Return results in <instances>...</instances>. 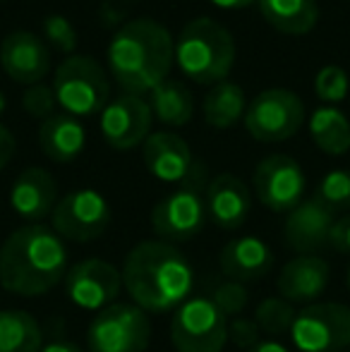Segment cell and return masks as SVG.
Listing matches in <instances>:
<instances>
[{
    "label": "cell",
    "mask_w": 350,
    "mask_h": 352,
    "mask_svg": "<svg viewBox=\"0 0 350 352\" xmlns=\"http://www.w3.org/2000/svg\"><path fill=\"white\" fill-rule=\"evenodd\" d=\"M122 287L132 305L146 314L173 311L195 290V266L177 245L144 240L135 245L122 261Z\"/></svg>",
    "instance_id": "cell-1"
},
{
    "label": "cell",
    "mask_w": 350,
    "mask_h": 352,
    "mask_svg": "<svg viewBox=\"0 0 350 352\" xmlns=\"http://www.w3.org/2000/svg\"><path fill=\"white\" fill-rule=\"evenodd\" d=\"M67 276L65 240L43 223H27L0 247V285L22 297L51 292Z\"/></svg>",
    "instance_id": "cell-2"
},
{
    "label": "cell",
    "mask_w": 350,
    "mask_h": 352,
    "mask_svg": "<svg viewBox=\"0 0 350 352\" xmlns=\"http://www.w3.org/2000/svg\"><path fill=\"white\" fill-rule=\"evenodd\" d=\"M106 58L108 70L122 91L146 96L173 70L175 41L156 19L137 17L113 34Z\"/></svg>",
    "instance_id": "cell-3"
},
{
    "label": "cell",
    "mask_w": 350,
    "mask_h": 352,
    "mask_svg": "<svg viewBox=\"0 0 350 352\" xmlns=\"http://www.w3.org/2000/svg\"><path fill=\"white\" fill-rule=\"evenodd\" d=\"M175 65L197 84L226 82L235 65L233 34L211 17L192 19L177 34Z\"/></svg>",
    "instance_id": "cell-4"
},
{
    "label": "cell",
    "mask_w": 350,
    "mask_h": 352,
    "mask_svg": "<svg viewBox=\"0 0 350 352\" xmlns=\"http://www.w3.org/2000/svg\"><path fill=\"white\" fill-rule=\"evenodd\" d=\"M53 94L67 116L89 118L106 108L111 96V84L94 58L70 56L58 65L53 74Z\"/></svg>",
    "instance_id": "cell-5"
},
{
    "label": "cell",
    "mask_w": 350,
    "mask_h": 352,
    "mask_svg": "<svg viewBox=\"0 0 350 352\" xmlns=\"http://www.w3.org/2000/svg\"><path fill=\"white\" fill-rule=\"evenodd\" d=\"M149 340V316L132 302H113L96 311L87 329L89 352H146Z\"/></svg>",
    "instance_id": "cell-6"
},
{
    "label": "cell",
    "mask_w": 350,
    "mask_h": 352,
    "mask_svg": "<svg viewBox=\"0 0 350 352\" xmlns=\"http://www.w3.org/2000/svg\"><path fill=\"white\" fill-rule=\"evenodd\" d=\"M243 122L252 140L264 144L285 142L305 125V103L290 89H264L248 103Z\"/></svg>",
    "instance_id": "cell-7"
},
{
    "label": "cell",
    "mask_w": 350,
    "mask_h": 352,
    "mask_svg": "<svg viewBox=\"0 0 350 352\" xmlns=\"http://www.w3.org/2000/svg\"><path fill=\"white\" fill-rule=\"evenodd\" d=\"M171 343L177 352H223L228 343V319L211 297L195 295L175 309Z\"/></svg>",
    "instance_id": "cell-8"
},
{
    "label": "cell",
    "mask_w": 350,
    "mask_h": 352,
    "mask_svg": "<svg viewBox=\"0 0 350 352\" xmlns=\"http://www.w3.org/2000/svg\"><path fill=\"white\" fill-rule=\"evenodd\" d=\"M290 343L298 352H346L350 348V307L314 302L298 309L290 326Z\"/></svg>",
    "instance_id": "cell-9"
},
{
    "label": "cell",
    "mask_w": 350,
    "mask_h": 352,
    "mask_svg": "<svg viewBox=\"0 0 350 352\" xmlns=\"http://www.w3.org/2000/svg\"><path fill=\"white\" fill-rule=\"evenodd\" d=\"M111 223V204L91 187L72 190L61 197L51 213V228L70 242H94Z\"/></svg>",
    "instance_id": "cell-10"
},
{
    "label": "cell",
    "mask_w": 350,
    "mask_h": 352,
    "mask_svg": "<svg viewBox=\"0 0 350 352\" xmlns=\"http://www.w3.org/2000/svg\"><path fill=\"white\" fill-rule=\"evenodd\" d=\"M199 185L201 182L180 185L151 209V230L161 242H168V245L190 242L201 232L206 221V206Z\"/></svg>",
    "instance_id": "cell-11"
},
{
    "label": "cell",
    "mask_w": 350,
    "mask_h": 352,
    "mask_svg": "<svg viewBox=\"0 0 350 352\" xmlns=\"http://www.w3.org/2000/svg\"><path fill=\"white\" fill-rule=\"evenodd\" d=\"M252 187L262 206L276 213H288L305 199L307 177L293 156L271 153L254 168Z\"/></svg>",
    "instance_id": "cell-12"
},
{
    "label": "cell",
    "mask_w": 350,
    "mask_h": 352,
    "mask_svg": "<svg viewBox=\"0 0 350 352\" xmlns=\"http://www.w3.org/2000/svg\"><path fill=\"white\" fill-rule=\"evenodd\" d=\"M142 158L149 175L168 185L201 182L204 177V168L195 161L190 144L175 132H151L142 144Z\"/></svg>",
    "instance_id": "cell-13"
},
{
    "label": "cell",
    "mask_w": 350,
    "mask_h": 352,
    "mask_svg": "<svg viewBox=\"0 0 350 352\" xmlns=\"http://www.w3.org/2000/svg\"><path fill=\"white\" fill-rule=\"evenodd\" d=\"M151 122H154V116L144 96L120 94L106 103L98 127L108 146L116 151H130L146 142V137L151 135Z\"/></svg>",
    "instance_id": "cell-14"
},
{
    "label": "cell",
    "mask_w": 350,
    "mask_h": 352,
    "mask_svg": "<svg viewBox=\"0 0 350 352\" xmlns=\"http://www.w3.org/2000/svg\"><path fill=\"white\" fill-rule=\"evenodd\" d=\"M65 295L77 309L101 311L118 300L122 290V274L103 259H85L65 276Z\"/></svg>",
    "instance_id": "cell-15"
},
{
    "label": "cell",
    "mask_w": 350,
    "mask_h": 352,
    "mask_svg": "<svg viewBox=\"0 0 350 352\" xmlns=\"http://www.w3.org/2000/svg\"><path fill=\"white\" fill-rule=\"evenodd\" d=\"M0 67L12 82L34 87L51 70V53L39 34L29 29L10 32L0 43Z\"/></svg>",
    "instance_id": "cell-16"
},
{
    "label": "cell",
    "mask_w": 350,
    "mask_h": 352,
    "mask_svg": "<svg viewBox=\"0 0 350 352\" xmlns=\"http://www.w3.org/2000/svg\"><path fill=\"white\" fill-rule=\"evenodd\" d=\"M331 283V266L317 254H298L281 269L276 278L278 297L290 305H314Z\"/></svg>",
    "instance_id": "cell-17"
},
{
    "label": "cell",
    "mask_w": 350,
    "mask_h": 352,
    "mask_svg": "<svg viewBox=\"0 0 350 352\" xmlns=\"http://www.w3.org/2000/svg\"><path fill=\"white\" fill-rule=\"evenodd\" d=\"M336 213H331L317 199H303L288 211L283 223V242L298 254H314L329 245Z\"/></svg>",
    "instance_id": "cell-18"
},
{
    "label": "cell",
    "mask_w": 350,
    "mask_h": 352,
    "mask_svg": "<svg viewBox=\"0 0 350 352\" xmlns=\"http://www.w3.org/2000/svg\"><path fill=\"white\" fill-rule=\"evenodd\" d=\"M204 206L206 218H211L219 228L238 230L252 211V195L238 175L221 173L206 185Z\"/></svg>",
    "instance_id": "cell-19"
},
{
    "label": "cell",
    "mask_w": 350,
    "mask_h": 352,
    "mask_svg": "<svg viewBox=\"0 0 350 352\" xmlns=\"http://www.w3.org/2000/svg\"><path fill=\"white\" fill-rule=\"evenodd\" d=\"M58 204V185L43 168H27L10 187V206L22 221L43 223Z\"/></svg>",
    "instance_id": "cell-20"
},
{
    "label": "cell",
    "mask_w": 350,
    "mask_h": 352,
    "mask_svg": "<svg viewBox=\"0 0 350 352\" xmlns=\"http://www.w3.org/2000/svg\"><path fill=\"white\" fill-rule=\"evenodd\" d=\"M221 274L235 283L262 280L274 269V252L257 235H240L226 242L219 254Z\"/></svg>",
    "instance_id": "cell-21"
},
{
    "label": "cell",
    "mask_w": 350,
    "mask_h": 352,
    "mask_svg": "<svg viewBox=\"0 0 350 352\" xmlns=\"http://www.w3.org/2000/svg\"><path fill=\"white\" fill-rule=\"evenodd\" d=\"M87 132L77 118L67 113H56L39 127V146L51 161L70 163L85 151Z\"/></svg>",
    "instance_id": "cell-22"
},
{
    "label": "cell",
    "mask_w": 350,
    "mask_h": 352,
    "mask_svg": "<svg viewBox=\"0 0 350 352\" xmlns=\"http://www.w3.org/2000/svg\"><path fill=\"white\" fill-rule=\"evenodd\" d=\"M264 22L288 36L309 34L319 22L317 0H259Z\"/></svg>",
    "instance_id": "cell-23"
},
{
    "label": "cell",
    "mask_w": 350,
    "mask_h": 352,
    "mask_svg": "<svg viewBox=\"0 0 350 352\" xmlns=\"http://www.w3.org/2000/svg\"><path fill=\"white\" fill-rule=\"evenodd\" d=\"M146 103L151 108V116L168 127H182L195 116V98L192 91L177 79H166L159 87L146 94Z\"/></svg>",
    "instance_id": "cell-24"
},
{
    "label": "cell",
    "mask_w": 350,
    "mask_h": 352,
    "mask_svg": "<svg viewBox=\"0 0 350 352\" xmlns=\"http://www.w3.org/2000/svg\"><path fill=\"white\" fill-rule=\"evenodd\" d=\"M309 135L319 151L329 156H343L350 151V120L343 111L319 106L309 116Z\"/></svg>",
    "instance_id": "cell-25"
},
{
    "label": "cell",
    "mask_w": 350,
    "mask_h": 352,
    "mask_svg": "<svg viewBox=\"0 0 350 352\" xmlns=\"http://www.w3.org/2000/svg\"><path fill=\"white\" fill-rule=\"evenodd\" d=\"M245 111H248V101H245L243 87L228 79L214 84V89L204 98V120L214 130L233 127L245 116Z\"/></svg>",
    "instance_id": "cell-26"
},
{
    "label": "cell",
    "mask_w": 350,
    "mask_h": 352,
    "mask_svg": "<svg viewBox=\"0 0 350 352\" xmlns=\"http://www.w3.org/2000/svg\"><path fill=\"white\" fill-rule=\"evenodd\" d=\"M43 333L32 314L0 309V352H41Z\"/></svg>",
    "instance_id": "cell-27"
},
{
    "label": "cell",
    "mask_w": 350,
    "mask_h": 352,
    "mask_svg": "<svg viewBox=\"0 0 350 352\" xmlns=\"http://www.w3.org/2000/svg\"><path fill=\"white\" fill-rule=\"evenodd\" d=\"M295 314H298V309L283 297H264L254 309V321H257L262 333H269L276 340L278 336L290 333Z\"/></svg>",
    "instance_id": "cell-28"
},
{
    "label": "cell",
    "mask_w": 350,
    "mask_h": 352,
    "mask_svg": "<svg viewBox=\"0 0 350 352\" xmlns=\"http://www.w3.org/2000/svg\"><path fill=\"white\" fill-rule=\"evenodd\" d=\"M314 199L331 213L350 211V170L338 168V170L327 173L314 190Z\"/></svg>",
    "instance_id": "cell-29"
},
{
    "label": "cell",
    "mask_w": 350,
    "mask_h": 352,
    "mask_svg": "<svg viewBox=\"0 0 350 352\" xmlns=\"http://www.w3.org/2000/svg\"><path fill=\"white\" fill-rule=\"evenodd\" d=\"M314 91L322 101L341 103L350 91L348 72L341 65H324L314 77Z\"/></svg>",
    "instance_id": "cell-30"
},
{
    "label": "cell",
    "mask_w": 350,
    "mask_h": 352,
    "mask_svg": "<svg viewBox=\"0 0 350 352\" xmlns=\"http://www.w3.org/2000/svg\"><path fill=\"white\" fill-rule=\"evenodd\" d=\"M211 300H214V305L219 307L221 314H223L226 319H235V316L243 314L245 307H248L250 292H248V287H245L243 283L223 280V283H219V285L214 287V292H211Z\"/></svg>",
    "instance_id": "cell-31"
},
{
    "label": "cell",
    "mask_w": 350,
    "mask_h": 352,
    "mask_svg": "<svg viewBox=\"0 0 350 352\" xmlns=\"http://www.w3.org/2000/svg\"><path fill=\"white\" fill-rule=\"evenodd\" d=\"M43 36L48 38V43H51L53 48L65 53L67 58L75 56L77 43H80L72 22L67 17H63V14H48V17L43 19Z\"/></svg>",
    "instance_id": "cell-32"
},
{
    "label": "cell",
    "mask_w": 350,
    "mask_h": 352,
    "mask_svg": "<svg viewBox=\"0 0 350 352\" xmlns=\"http://www.w3.org/2000/svg\"><path fill=\"white\" fill-rule=\"evenodd\" d=\"M22 108L29 113L32 118L36 120H48V118L56 116V108H58V101H56V94H53V87L48 84H34L29 87L27 91L22 94Z\"/></svg>",
    "instance_id": "cell-33"
},
{
    "label": "cell",
    "mask_w": 350,
    "mask_h": 352,
    "mask_svg": "<svg viewBox=\"0 0 350 352\" xmlns=\"http://www.w3.org/2000/svg\"><path fill=\"white\" fill-rule=\"evenodd\" d=\"M228 340H233V345L240 350H252L262 340V331L254 319L235 316V319H228Z\"/></svg>",
    "instance_id": "cell-34"
},
{
    "label": "cell",
    "mask_w": 350,
    "mask_h": 352,
    "mask_svg": "<svg viewBox=\"0 0 350 352\" xmlns=\"http://www.w3.org/2000/svg\"><path fill=\"white\" fill-rule=\"evenodd\" d=\"M329 245H331L336 252H341V254H350V213L333 221L331 235H329Z\"/></svg>",
    "instance_id": "cell-35"
},
{
    "label": "cell",
    "mask_w": 350,
    "mask_h": 352,
    "mask_svg": "<svg viewBox=\"0 0 350 352\" xmlns=\"http://www.w3.org/2000/svg\"><path fill=\"white\" fill-rule=\"evenodd\" d=\"M14 148H17V142H14L12 132H10L5 125H0V170L12 161Z\"/></svg>",
    "instance_id": "cell-36"
},
{
    "label": "cell",
    "mask_w": 350,
    "mask_h": 352,
    "mask_svg": "<svg viewBox=\"0 0 350 352\" xmlns=\"http://www.w3.org/2000/svg\"><path fill=\"white\" fill-rule=\"evenodd\" d=\"M41 352H85L80 345L70 343V340H53V343L43 345Z\"/></svg>",
    "instance_id": "cell-37"
},
{
    "label": "cell",
    "mask_w": 350,
    "mask_h": 352,
    "mask_svg": "<svg viewBox=\"0 0 350 352\" xmlns=\"http://www.w3.org/2000/svg\"><path fill=\"white\" fill-rule=\"evenodd\" d=\"M248 352H290V350L285 348L283 343H278V340L269 338V340H259V343Z\"/></svg>",
    "instance_id": "cell-38"
},
{
    "label": "cell",
    "mask_w": 350,
    "mask_h": 352,
    "mask_svg": "<svg viewBox=\"0 0 350 352\" xmlns=\"http://www.w3.org/2000/svg\"><path fill=\"white\" fill-rule=\"evenodd\" d=\"M209 3H214L216 8H221V10H243V8H250V5L259 3V0H209Z\"/></svg>",
    "instance_id": "cell-39"
},
{
    "label": "cell",
    "mask_w": 350,
    "mask_h": 352,
    "mask_svg": "<svg viewBox=\"0 0 350 352\" xmlns=\"http://www.w3.org/2000/svg\"><path fill=\"white\" fill-rule=\"evenodd\" d=\"M5 106H8V101H5V94H3V91H0V116H3Z\"/></svg>",
    "instance_id": "cell-40"
},
{
    "label": "cell",
    "mask_w": 350,
    "mask_h": 352,
    "mask_svg": "<svg viewBox=\"0 0 350 352\" xmlns=\"http://www.w3.org/2000/svg\"><path fill=\"white\" fill-rule=\"evenodd\" d=\"M346 285H348V290H350V266H348V274H346Z\"/></svg>",
    "instance_id": "cell-41"
},
{
    "label": "cell",
    "mask_w": 350,
    "mask_h": 352,
    "mask_svg": "<svg viewBox=\"0 0 350 352\" xmlns=\"http://www.w3.org/2000/svg\"><path fill=\"white\" fill-rule=\"evenodd\" d=\"M346 352H350V348H348V350H346Z\"/></svg>",
    "instance_id": "cell-42"
}]
</instances>
